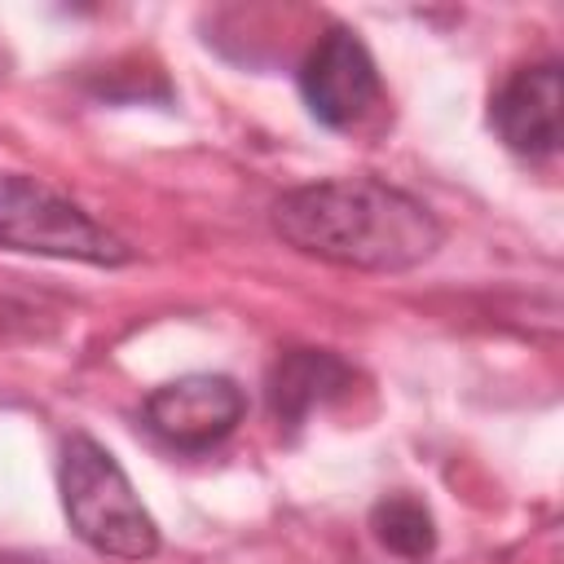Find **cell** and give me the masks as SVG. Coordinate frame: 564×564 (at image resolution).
<instances>
[{
    "instance_id": "cell-1",
    "label": "cell",
    "mask_w": 564,
    "mask_h": 564,
    "mask_svg": "<svg viewBox=\"0 0 564 564\" xmlns=\"http://www.w3.org/2000/svg\"><path fill=\"white\" fill-rule=\"evenodd\" d=\"M273 234L300 256L366 269L405 273L436 256L445 229L405 189L375 176H330L295 185L273 203Z\"/></svg>"
},
{
    "instance_id": "cell-2",
    "label": "cell",
    "mask_w": 564,
    "mask_h": 564,
    "mask_svg": "<svg viewBox=\"0 0 564 564\" xmlns=\"http://www.w3.org/2000/svg\"><path fill=\"white\" fill-rule=\"evenodd\" d=\"M57 489H62V511H66L75 538L88 542L97 555L150 560L159 551L154 516L145 511L128 471L101 441H93L84 432H70L62 441Z\"/></svg>"
},
{
    "instance_id": "cell-3",
    "label": "cell",
    "mask_w": 564,
    "mask_h": 564,
    "mask_svg": "<svg viewBox=\"0 0 564 564\" xmlns=\"http://www.w3.org/2000/svg\"><path fill=\"white\" fill-rule=\"evenodd\" d=\"M0 247L4 251H31V256H53V260H79V264H128L137 251L93 220L79 203L57 194L53 185L9 172L0 176Z\"/></svg>"
},
{
    "instance_id": "cell-4",
    "label": "cell",
    "mask_w": 564,
    "mask_h": 564,
    "mask_svg": "<svg viewBox=\"0 0 564 564\" xmlns=\"http://www.w3.org/2000/svg\"><path fill=\"white\" fill-rule=\"evenodd\" d=\"M300 97H304L308 115L330 132L361 128L375 115L383 84H379V66H375L370 48L357 40V31L330 26L317 35V44L300 62Z\"/></svg>"
},
{
    "instance_id": "cell-5",
    "label": "cell",
    "mask_w": 564,
    "mask_h": 564,
    "mask_svg": "<svg viewBox=\"0 0 564 564\" xmlns=\"http://www.w3.org/2000/svg\"><path fill=\"white\" fill-rule=\"evenodd\" d=\"M242 414H247L242 388L229 375H207V370L159 383L141 405L145 427L172 449H207L225 441L242 423Z\"/></svg>"
},
{
    "instance_id": "cell-6",
    "label": "cell",
    "mask_w": 564,
    "mask_h": 564,
    "mask_svg": "<svg viewBox=\"0 0 564 564\" xmlns=\"http://www.w3.org/2000/svg\"><path fill=\"white\" fill-rule=\"evenodd\" d=\"M564 75L560 62H533L511 70V79L489 101V123L498 141L520 159H551L560 150Z\"/></svg>"
},
{
    "instance_id": "cell-7",
    "label": "cell",
    "mask_w": 564,
    "mask_h": 564,
    "mask_svg": "<svg viewBox=\"0 0 564 564\" xmlns=\"http://www.w3.org/2000/svg\"><path fill=\"white\" fill-rule=\"evenodd\" d=\"M352 388V366L330 348H286L269 370V410L278 427L295 432L308 423L313 410L339 401Z\"/></svg>"
},
{
    "instance_id": "cell-8",
    "label": "cell",
    "mask_w": 564,
    "mask_h": 564,
    "mask_svg": "<svg viewBox=\"0 0 564 564\" xmlns=\"http://www.w3.org/2000/svg\"><path fill=\"white\" fill-rule=\"evenodd\" d=\"M370 533L401 560H427L436 551V520L414 494H388L370 507Z\"/></svg>"
}]
</instances>
